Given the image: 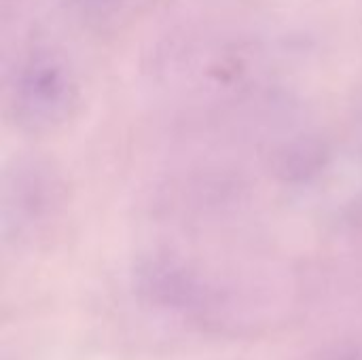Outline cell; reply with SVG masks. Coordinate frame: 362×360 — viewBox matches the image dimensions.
Listing matches in <instances>:
<instances>
[{
    "mask_svg": "<svg viewBox=\"0 0 362 360\" xmlns=\"http://www.w3.org/2000/svg\"><path fill=\"white\" fill-rule=\"evenodd\" d=\"M19 95L32 119L51 121L68 104V79L51 62H38L23 74Z\"/></svg>",
    "mask_w": 362,
    "mask_h": 360,
    "instance_id": "cell-1",
    "label": "cell"
}]
</instances>
